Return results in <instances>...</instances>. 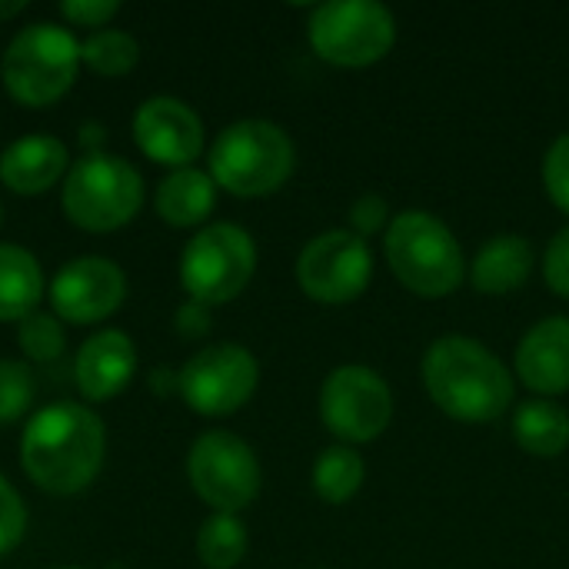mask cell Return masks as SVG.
I'll return each instance as SVG.
<instances>
[{
	"label": "cell",
	"mask_w": 569,
	"mask_h": 569,
	"mask_svg": "<svg viewBox=\"0 0 569 569\" xmlns=\"http://www.w3.org/2000/svg\"><path fill=\"white\" fill-rule=\"evenodd\" d=\"M23 533H27V507L20 493L10 487V480L0 473V557L17 550Z\"/></svg>",
	"instance_id": "27"
},
{
	"label": "cell",
	"mask_w": 569,
	"mask_h": 569,
	"mask_svg": "<svg viewBox=\"0 0 569 569\" xmlns=\"http://www.w3.org/2000/svg\"><path fill=\"white\" fill-rule=\"evenodd\" d=\"M257 357L240 343L203 347L177 370V393L200 417L237 413L257 393Z\"/></svg>",
	"instance_id": "10"
},
{
	"label": "cell",
	"mask_w": 569,
	"mask_h": 569,
	"mask_svg": "<svg viewBox=\"0 0 569 569\" xmlns=\"http://www.w3.org/2000/svg\"><path fill=\"white\" fill-rule=\"evenodd\" d=\"M543 277H547V287L569 300V223L547 243V253H543Z\"/></svg>",
	"instance_id": "30"
},
{
	"label": "cell",
	"mask_w": 569,
	"mask_h": 569,
	"mask_svg": "<svg viewBox=\"0 0 569 569\" xmlns=\"http://www.w3.org/2000/svg\"><path fill=\"white\" fill-rule=\"evenodd\" d=\"M347 220H350L347 230H353L357 237L367 240V237H377L380 230H387L393 217H390V207H387V200L380 193H363V197L353 200Z\"/></svg>",
	"instance_id": "29"
},
{
	"label": "cell",
	"mask_w": 569,
	"mask_h": 569,
	"mask_svg": "<svg viewBox=\"0 0 569 569\" xmlns=\"http://www.w3.org/2000/svg\"><path fill=\"white\" fill-rule=\"evenodd\" d=\"M543 187L550 200L569 213V133H560L543 157Z\"/></svg>",
	"instance_id": "28"
},
{
	"label": "cell",
	"mask_w": 569,
	"mask_h": 569,
	"mask_svg": "<svg viewBox=\"0 0 569 569\" xmlns=\"http://www.w3.org/2000/svg\"><path fill=\"white\" fill-rule=\"evenodd\" d=\"M0 220H3V210H0Z\"/></svg>",
	"instance_id": "35"
},
{
	"label": "cell",
	"mask_w": 569,
	"mask_h": 569,
	"mask_svg": "<svg viewBox=\"0 0 569 569\" xmlns=\"http://www.w3.org/2000/svg\"><path fill=\"white\" fill-rule=\"evenodd\" d=\"M187 477L207 507L233 517L257 500L263 483L253 447L227 430H207L193 440L187 453Z\"/></svg>",
	"instance_id": "9"
},
{
	"label": "cell",
	"mask_w": 569,
	"mask_h": 569,
	"mask_svg": "<svg viewBox=\"0 0 569 569\" xmlns=\"http://www.w3.org/2000/svg\"><path fill=\"white\" fill-rule=\"evenodd\" d=\"M23 10H27V0L0 3V20H10V17H17V13H23Z\"/></svg>",
	"instance_id": "34"
},
{
	"label": "cell",
	"mask_w": 569,
	"mask_h": 569,
	"mask_svg": "<svg viewBox=\"0 0 569 569\" xmlns=\"http://www.w3.org/2000/svg\"><path fill=\"white\" fill-rule=\"evenodd\" d=\"M47 297L57 320L90 327L120 310L127 297V277L107 257H77L57 270Z\"/></svg>",
	"instance_id": "13"
},
{
	"label": "cell",
	"mask_w": 569,
	"mask_h": 569,
	"mask_svg": "<svg viewBox=\"0 0 569 569\" xmlns=\"http://www.w3.org/2000/svg\"><path fill=\"white\" fill-rule=\"evenodd\" d=\"M63 569H77V567H63Z\"/></svg>",
	"instance_id": "36"
},
{
	"label": "cell",
	"mask_w": 569,
	"mask_h": 569,
	"mask_svg": "<svg viewBox=\"0 0 569 569\" xmlns=\"http://www.w3.org/2000/svg\"><path fill=\"white\" fill-rule=\"evenodd\" d=\"M390 417L393 393L373 367L343 363L320 387V420L347 447L377 440L390 427Z\"/></svg>",
	"instance_id": "11"
},
{
	"label": "cell",
	"mask_w": 569,
	"mask_h": 569,
	"mask_svg": "<svg viewBox=\"0 0 569 569\" xmlns=\"http://www.w3.org/2000/svg\"><path fill=\"white\" fill-rule=\"evenodd\" d=\"M80 43L60 23H30L13 33L0 60L7 93L23 107L57 103L77 80Z\"/></svg>",
	"instance_id": "6"
},
{
	"label": "cell",
	"mask_w": 569,
	"mask_h": 569,
	"mask_svg": "<svg viewBox=\"0 0 569 569\" xmlns=\"http://www.w3.org/2000/svg\"><path fill=\"white\" fill-rule=\"evenodd\" d=\"M70 170V150L63 140L50 133H30L13 140L0 153V183L13 193L37 197L57 187L60 177Z\"/></svg>",
	"instance_id": "17"
},
{
	"label": "cell",
	"mask_w": 569,
	"mask_h": 569,
	"mask_svg": "<svg viewBox=\"0 0 569 569\" xmlns=\"http://www.w3.org/2000/svg\"><path fill=\"white\" fill-rule=\"evenodd\" d=\"M140 60V47L127 30H93L83 43H80V63H87L97 77H123L137 67Z\"/></svg>",
	"instance_id": "24"
},
{
	"label": "cell",
	"mask_w": 569,
	"mask_h": 569,
	"mask_svg": "<svg viewBox=\"0 0 569 569\" xmlns=\"http://www.w3.org/2000/svg\"><path fill=\"white\" fill-rule=\"evenodd\" d=\"M420 370L430 400L460 423H493L513 407V373L473 337L433 340Z\"/></svg>",
	"instance_id": "2"
},
{
	"label": "cell",
	"mask_w": 569,
	"mask_h": 569,
	"mask_svg": "<svg viewBox=\"0 0 569 569\" xmlns=\"http://www.w3.org/2000/svg\"><path fill=\"white\" fill-rule=\"evenodd\" d=\"M197 557L207 569H233L247 557V527L233 513H213L197 533Z\"/></svg>",
	"instance_id": "23"
},
{
	"label": "cell",
	"mask_w": 569,
	"mask_h": 569,
	"mask_svg": "<svg viewBox=\"0 0 569 569\" xmlns=\"http://www.w3.org/2000/svg\"><path fill=\"white\" fill-rule=\"evenodd\" d=\"M33 403V377L17 360H0V427L17 423Z\"/></svg>",
	"instance_id": "26"
},
{
	"label": "cell",
	"mask_w": 569,
	"mask_h": 569,
	"mask_svg": "<svg viewBox=\"0 0 569 569\" xmlns=\"http://www.w3.org/2000/svg\"><path fill=\"white\" fill-rule=\"evenodd\" d=\"M103 140H107V127H100V123H83L80 143L87 147V153H100V150H103Z\"/></svg>",
	"instance_id": "33"
},
{
	"label": "cell",
	"mask_w": 569,
	"mask_h": 569,
	"mask_svg": "<svg viewBox=\"0 0 569 569\" xmlns=\"http://www.w3.org/2000/svg\"><path fill=\"white\" fill-rule=\"evenodd\" d=\"M297 163L293 140L270 120H237L210 147V177L233 197L277 193Z\"/></svg>",
	"instance_id": "4"
},
{
	"label": "cell",
	"mask_w": 569,
	"mask_h": 569,
	"mask_svg": "<svg viewBox=\"0 0 569 569\" xmlns=\"http://www.w3.org/2000/svg\"><path fill=\"white\" fill-rule=\"evenodd\" d=\"M133 140L140 153L160 167H193L203 153V120L197 110L177 97H150L133 113Z\"/></svg>",
	"instance_id": "14"
},
{
	"label": "cell",
	"mask_w": 569,
	"mask_h": 569,
	"mask_svg": "<svg viewBox=\"0 0 569 569\" xmlns=\"http://www.w3.org/2000/svg\"><path fill=\"white\" fill-rule=\"evenodd\" d=\"M137 373V350L123 330H100L80 343L73 360V380L83 400L107 403L120 397Z\"/></svg>",
	"instance_id": "15"
},
{
	"label": "cell",
	"mask_w": 569,
	"mask_h": 569,
	"mask_svg": "<svg viewBox=\"0 0 569 569\" xmlns=\"http://www.w3.org/2000/svg\"><path fill=\"white\" fill-rule=\"evenodd\" d=\"M533 263H537V250L527 237L500 233L480 247L477 260L470 263V283L480 293L503 297V293L520 290L530 280Z\"/></svg>",
	"instance_id": "18"
},
{
	"label": "cell",
	"mask_w": 569,
	"mask_h": 569,
	"mask_svg": "<svg viewBox=\"0 0 569 569\" xmlns=\"http://www.w3.org/2000/svg\"><path fill=\"white\" fill-rule=\"evenodd\" d=\"M257 270V243L237 223H210L197 230L180 253V283L190 300L220 307L237 300Z\"/></svg>",
	"instance_id": "7"
},
{
	"label": "cell",
	"mask_w": 569,
	"mask_h": 569,
	"mask_svg": "<svg viewBox=\"0 0 569 569\" xmlns=\"http://www.w3.org/2000/svg\"><path fill=\"white\" fill-rule=\"evenodd\" d=\"M513 440L530 457L553 460V457L567 453L569 410H563L557 400H547V397L523 400L513 413Z\"/></svg>",
	"instance_id": "21"
},
{
	"label": "cell",
	"mask_w": 569,
	"mask_h": 569,
	"mask_svg": "<svg viewBox=\"0 0 569 569\" xmlns=\"http://www.w3.org/2000/svg\"><path fill=\"white\" fill-rule=\"evenodd\" d=\"M307 37L327 63L370 67L393 50L397 20L377 0H330L313 7Z\"/></svg>",
	"instance_id": "8"
},
{
	"label": "cell",
	"mask_w": 569,
	"mask_h": 569,
	"mask_svg": "<svg viewBox=\"0 0 569 569\" xmlns=\"http://www.w3.org/2000/svg\"><path fill=\"white\" fill-rule=\"evenodd\" d=\"M393 277L417 297H450L470 273L453 230L430 210H403L383 233Z\"/></svg>",
	"instance_id": "3"
},
{
	"label": "cell",
	"mask_w": 569,
	"mask_h": 569,
	"mask_svg": "<svg viewBox=\"0 0 569 569\" xmlns=\"http://www.w3.org/2000/svg\"><path fill=\"white\" fill-rule=\"evenodd\" d=\"M363 477H367V467L360 453L347 443L327 447L313 463V490L330 507H343L347 500H353L363 487Z\"/></svg>",
	"instance_id": "22"
},
{
	"label": "cell",
	"mask_w": 569,
	"mask_h": 569,
	"mask_svg": "<svg viewBox=\"0 0 569 569\" xmlns=\"http://www.w3.org/2000/svg\"><path fill=\"white\" fill-rule=\"evenodd\" d=\"M517 377L537 397H560L569 390V317L533 323L513 357Z\"/></svg>",
	"instance_id": "16"
},
{
	"label": "cell",
	"mask_w": 569,
	"mask_h": 569,
	"mask_svg": "<svg viewBox=\"0 0 569 569\" xmlns=\"http://www.w3.org/2000/svg\"><path fill=\"white\" fill-rule=\"evenodd\" d=\"M60 13L70 27L103 30L120 13V3L117 0H67V3H60Z\"/></svg>",
	"instance_id": "31"
},
{
	"label": "cell",
	"mask_w": 569,
	"mask_h": 569,
	"mask_svg": "<svg viewBox=\"0 0 569 569\" xmlns=\"http://www.w3.org/2000/svg\"><path fill=\"white\" fill-rule=\"evenodd\" d=\"M17 343L23 350V357L37 360V363H50L63 353L67 347V333H63V323L53 317V313H30L20 320L17 327Z\"/></svg>",
	"instance_id": "25"
},
{
	"label": "cell",
	"mask_w": 569,
	"mask_h": 569,
	"mask_svg": "<svg viewBox=\"0 0 569 569\" xmlns=\"http://www.w3.org/2000/svg\"><path fill=\"white\" fill-rule=\"evenodd\" d=\"M153 207L160 220L170 227H197L217 207V183L207 170H197V167L173 170L160 180Z\"/></svg>",
	"instance_id": "19"
},
{
	"label": "cell",
	"mask_w": 569,
	"mask_h": 569,
	"mask_svg": "<svg viewBox=\"0 0 569 569\" xmlns=\"http://www.w3.org/2000/svg\"><path fill=\"white\" fill-rule=\"evenodd\" d=\"M43 293L47 280L40 260L17 243H0V323H20L37 313Z\"/></svg>",
	"instance_id": "20"
},
{
	"label": "cell",
	"mask_w": 569,
	"mask_h": 569,
	"mask_svg": "<svg viewBox=\"0 0 569 569\" xmlns=\"http://www.w3.org/2000/svg\"><path fill=\"white\" fill-rule=\"evenodd\" d=\"M60 207L87 233L120 230L143 207V177L117 153H83L63 177Z\"/></svg>",
	"instance_id": "5"
},
{
	"label": "cell",
	"mask_w": 569,
	"mask_h": 569,
	"mask_svg": "<svg viewBox=\"0 0 569 569\" xmlns=\"http://www.w3.org/2000/svg\"><path fill=\"white\" fill-rule=\"evenodd\" d=\"M107 453L103 420L80 403H50L37 410L20 437V467L53 497H73L87 490Z\"/></svg>",
	"instance_id": "1"
},
{
	"label": "cell",
	"mask_w": 569,
	"mask_h": 569,
	"mask_svg": "<svg viewBox=\"0 0 569 569\" xmlns=\"http://www.w3.org/2000/svg\"><path fill=\"white\" fill-rule=\"evenodd\" d=\"M177 330L183 333V337H203L207 330H210V313H207V307L203 303H197V300H190V303H183L180 310H177Z\"/></svg>",
	"instance_id": "32"
},
{
	"label": "cell",
	"mask_w": 569,
	"mask_h": 569,
	"mask_svg": "<svg viewBox=\"0 0 569 569\" xmlns=\"http://www.w3.org/2000/svg\"><path fill=\"white\" fill-rule=\"evenodd\" d=\"M373 277V253L353 230H323L297 257V283L317 303H350Z\"/></svg>",
	"instance_id": "12"
}]
</instances>
